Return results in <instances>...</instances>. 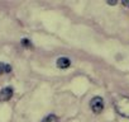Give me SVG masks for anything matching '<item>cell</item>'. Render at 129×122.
<instances>
[{
    "label": "cell",
    "instance_id": "obj_5",
    "mask_svg": "<svg viewBox=\"0 0 129 122\" xmlns=\"http://www.w3.org/2000/svg\"><path fill=\"white\" fill-rule=\"evenodd\" d=\"M8 74V73H12V66L8 65V64H3L0 63V74Z\"/></svg>",
    "mask_w": 129,
    "mask_h": 122
},
{
    "label": "cell",
    "instance_id": "obj_8",
    "mask_svg": "<svg viewBox=\"0 0 129 122\" xmlns=\"http://www.w3.org/2000/svg\"><path fill=\"white\" fill-rule=\"evenodd\" d=\"M108 4H110V5H114V4H116V2H108Z\"/></svg>",
    "mask_w": 129,
    "mask_h": 122
},
{
    "label": "cell",
    "instance_id": "obj_1",
    "mask_svg": "<svg viewBox=\"0 0 129 122\" xmlns=\"http://www.w3.org/2000/svg\"><path fill=\"white\" fill-rule=\"evenodd\" d=\"M114 108L118 112V114L129 118V97H119L114 102Z\"/></svg>",
    "mask_w": 129,
    "mask_h": 122
},
{
    "label": "cell",
    "instance_id": "obj_9",
    "mask_svg": "<svg viewBox=\"0 0 129 122\" xmlns=\"http://www.w3.org/2000/svg\"><path fill=\"white\" fill-rule=\"evenodd\" d=\"M123 4L126 5V7H129V2H123Z\"/></svg>",
    "mask_w": 129,
    "mask_h": 122
},
{
    "label": "cell",
    "instance_id": "obj_4",
    "mask_svg": "<svg viewBox=\"0 0 129 122\" xmlns=\"http://www.w3.org/2000/svg\"><path fill=\"white\" fill-rule=\"evenodd\" d=\"M56 65H57V68H59V69H67V68H70V65H71V60H70L69 57H66V56L58 57L57 61H56Z\"/></svg>",
    "mask_w": 129,
    "mask_h": 122
},
{
    "label": "cell",
    "instance_id": "obj_2",
    "mask_svg": "<svg viewBox=\"0 0 129 122\" xmlns=\"http://www.w3.org/2000/svg\"><path fill=\"white\" fill-rule=\"evenodd\" d=\"M90 108L94 113L99 114L103 112L104 109V99L101 97H94L91 100H90Z\"/></svg>",
    "mask_w": 129,
    "mask_h": 122
},
{
    "label": "cell",
    "instance_id": "obj_6",
    "mask_svg": "<svg viewBox=\"0 0 129 122\" xmlns=\"http://www.w3.org/2000/svg\"><path fill=\"white\" fill-rule=\"evenodd\" d=\"M42 122H58V117L56 114H48L43 118Z\"/></svg>",
    "mask_w": 129,
    "mask_h": 122
},
{
    "label": "cell",
    "instance_id": "obj_3",
    "mask_svg": "<svg viewBox=\"0 0 129 122\" xmlns=\"http://www.w3.org/2000/svg\"><path fill=\"white\" fill-rule=\"evenodd\" d=\"M14 94V89L12 87H5L0 90V102H8L12 99Z\"/></svg>",
    "mask_w": 129,
    "mask_h": 122
},
{
    "label": "cell",
    "instance_id": "obj_7",
    "mask_svg": "<svg viewBox=\"0 0 129 122\" xmlns=\"http://www.w3.org/2000/svg\"><path fill=\"white\" fill-rule=\"evenodd\" d=\"M22 45H23V46H25V47H28V48H30V47H32V42H30L28 38H23V39H22Z\"/></svg>",
    "mask_w": 129,
    "mask_h": 122
}]
</instances>
